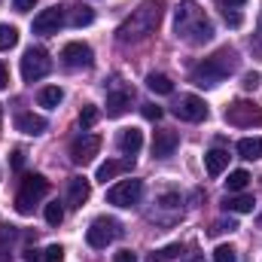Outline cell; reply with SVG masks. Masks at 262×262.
Returning a JSON list of instances; mask_svg holds the SVG:
<instances>
[{"label":"cell","mask_w":262,"mask_h":262,"mask_svg":"<svg viewBox=\"0 0 262 262\" xmlns=\"http://www.w3.org/2000/svg\"><path fill=\"white\" fill-rule=\"evenodd\" d=\"M73 28H85V25H92L95 21V9L92 6H85V3H76L73 9H70V18H67Z\"/></svg>","instance_id":"obj_22"},{"label":"cell","mask_w":262,"mask_h":262,"mask_svg":"<svg viewBox=\"0 0 262 262\" xmlns=\"http://www.w3.org/2000/svg\"><path fill=\"white\" fill-rule=\"evenodd\" d=\"M177 143H180L177 131H168V128L156 131V134H152V156H156V159H168V156H174Z\"/></svg>","instance_id":"obj_13"},{"label":"cell","mask_w":262,"mask_h":262,"mask_svg":"<svg viewBox=\"0 0 262 262\" xmlns=\"http://www.w3.org/2000/svg\"><path fill=\"white\" fill-rule=\"evenodd\" d=\"M213 262H238L235 247H229V244H220V247L213 250Z\"/></svg>","instance_id":"obj_30"},{"label":"cell","mask_w":262,"mask_h":262,"mask_svg":"<svg viewBox=\"0 0 262 262\" xmlns=\"http://www.w3.org/2000/svg\"><path fill=\"white\" fill-rule=\"evenodd\" d=\"M92 195V183L85 177H70L67 180V204L70 207H82Z\"/></svg>","instance_id":"obj_14"},{"label":"cell","mask_w":262,"mask_h":262,"mask_svg":"<svg viewBox=\"0 0 262 262\" xmlns=\"http://www.w3.org/2000/svg\"><path fill=\"white\" fill-rule=\"evenodd\" d=\"M6 85H9V70H6V64L0 61V92H3Z\"/></svg>","instance_id":"obj_40"},{"label":"cell","mask_w":262,"mask_h":262,"mask_svg":"<svg viewBox=\"0 0 262 262\" xmlns=\"http://www.w3.org/2000/svg\"><path fill=\"white\" fill-rule=\"evenodd\" d=\"M143 119L159 122V119H162V107H156V104H143Z\"/></svg>","instance_id":"obj_36"},{"label":"cell","mask_w":262,"mask_h":262,"mask_svg":"<svg viewBox=\"0 0 262 262\" xmlns=\"http://www.w3.org/2000/svg\"><path fill=\"white\" fill-rule=\"evenodd\" d=\"M146 89L156 92V95H171V92H174V82H171L165 73H149V76H146Z\"/></svg>","instance_id":"obj_23"},{"label":"cell","mask_w":262,"mask_h":262,"mask_svg":"<svg viewBox=\"0 0 262 262\" xmlns=\"http://www.w3.org/2000/svg\"><path fill=\"white\" fill-rule=\"evenodd\" d=\"M21 165H25V152L15 149V152H12V168H21Z\"/></svg>","instance_id":"obj_42"},{"label":"cell","mask_w":262,"mask_h":262,"mask_svg":"<svg viewBox=\"0 0 262 262\" xmlns=\"http://www.w3.org/2000/svg\"><path fill=\"white\" fill-rule=\"evenodd\" d=\"M162 21V3L159 0H143L128 18L116 28V40L119 43H140L146 40Z\"/></svg>","instance_id":"obj_1"},{"label":"cell","mask_w":262,"mask_h":262,"mask_svg":"<svg viewBox=\"0 0 262 262\" xmlns=\"http://www.w3.org/2000/svg\"><path fill=\"white\" fill-rule=\"evenodd\" d=\"M259 43H262V21H259Z\"/></svg>","instance_id":"obj_44"},{"label":"cell","mask_w":262,"mask_h":262,"mask_svg":"<svg viewBox=\"0 0 262 262\" xmlns=\"http://www.w3.org/2000/svg\"><path fill=\"white\" fill-rule=\"evenodd\" d=\"M15 128L21 134H43L46 131V119L37 116V113H18L15 116Z\"/></svg>","instance_id":"obj_17"},{"label":"cell","mask_w":262,"mask_h":262,"mask_svg":"<svg viewBox=\"0 0 262 262\" xmlns=\"http://www.w3.org/2000/svg\"><path fill=\"white\" fill-rule=\"evenodd\" d=\"M180 253H183V247H180V244H168V247H162V250L149 253V262H171V259H177Z\"/></svg>","instance_id":"obj_26"},{"label":"cell","mask_w":262,"mask_h":262,"mask_svg":"<svg viewBox=\"0 0 262 262\" xmlns=\"http://www.w3.org/2000/svg\"><path fill=\"white\" fill-rule=\"evenodd\" d=\"M131 165H134V156H128V159H122V162H113V159H107L104 165H98V174H95V180H101V183H107V180H113V177H119L122 171H128Z\"/></svg>","instance_id":"obj_15"},{"label":"cell","mask_w":262,"mask_h":262,"mask_svg":"<svg viewBox=\"0 0 262 262\" xmlns=\"http://www.w3.org/2000/svg\"><path fill=\"white\" fill-rule=\"evenodd\" d=\"M143 195V180H122L107 189V201L116 207H134Z\"/></svg>","instance_id":"obj_7"},{"label":"cell","mask_w":262,"mask_h":262,"mask_svg":"<svg viewBox=\"0 0 262 262\" xmlns=\"http://www.w3.org/2000/svg\"><path fill=\"white\" fill-rule=\"evenodd\" d=\"M18 238V229L15 226H0V244H12Z\"/></svg>","instance_id":"obj_34"},{"label":"cell","mask_w":262,"mask_h":262,"mask_svg":"<svg viewBox=\"0 0 262 262\" xmlns=\"http://www.w3.org/2000/svg\"><path fill=\"white\" fill-rule=\"evenodd\" d=\"M101 149V137L98 134H79L73 143H70V159L73 165H89Z\"/></svg>","instance_id":"obj_11"},{"label":"cell","mask_w":262,"mask_h":262,"mask_svg":"<svg viewBox=\"0 0 262 262\" xmlns=\"http://www.w3.org/2000/svg\"><path fill=\"white\" fill-rule=\"evenodd\" d=\"M259 82H262V76L256 73V70H250V73H244V82H241V85H244L247 92H256V89H259Z\"/></svg>","instance_id":"obj_33"},{"label":"cell","mask_w":262,"mask_h":262,"mask_svg":"<svg viewBox=\"0 0 262 262\" xmlns=\"http://www.w3.org/2000/svg\"><path fill=\"white\" fill-rule=\"evenodd\" d=\"M52 70V58L43 46H31L25 55H21V79L25 82H37L43 79L46 73Z\"/></svg>","instance_id":"obj_5"},{"label":"cell","mask_w":262,"mask_h":262,"mask_svg":"<svg viewBox=\"0 0 262 262\" xmlns=\"http://www.w3.org/2000/svg\"><path fill=\"white\" fill-rule=\"evenodd\" d=\"M119 235H122V226H119L116 220H110V216H98V220L89 226L85 241H89L95 250H104V247H107V244H113Z\"/></svg>","instance_id":"obj_6"},{"label":"cell","mask_w":262,"mask_h":262,"mask_svg":"<svg viewBox=\"0 0 262 262\" xmlns=\"http://www.w3.org/2000/svg\"><path fill=\"white\" fill-rule=\"evenodd\" d=\"M0 122H3V113H0Z\"/></svg>","instance_id":"obj_45"},{"label":"cell","mask_w":262,"mask_h":262,"mask_svg":"<svg viewBox=\"0 0 262 262\" xmlns=\"http://www.w3.org/2000/svg\"><path fill=\"white\" fill-rule=\"evenodd\" d=\"M64 25V6H49L43 9L40 15H34V34L40 37H49V34H58V28Z\"/></svg>","instance_id":"obj_12"},{"label":"cell","mask_w":262,"mask_h":262,"mask_svg":"<svg viewBox=\"0 0 262 262\" xmlns=\"http://www.w3.org/2000/svg\"><path fill=\"white\" fill-rule=\"evenodd\" d=\"M34 3H37V0H12V6H15L18 12H28V9H34Z\"/></svg>","instance_id":"obj_39"},{"label":"cell","mask_w":262,"mask_h":262,"mask_svg":"<svg viewBox=\"0 0 262 262\" xmlns=\"http://www.w3.org/2000/svg\"><path fill=\"white\" fill-rule=\"evenodd\" d=\"M189 262H201V259H198V256H189Z\"/></svg>","instance_id":"obj_43"},{"label":"cell","mask_w":262,"mask_h":262,"mask_svg":"<svg viewBox=\"0 0 262 262\" xmlns=\"http://www.w3.org/2000/svg\"><path fill=\"white\" fill-rule=\"evenodd\" d=\"M223 119L229 125H235V128H256V125H262V107L247 101V98H238V101H232L226 107Z\"/></svg>","instance_id":"obj_3"},{"label":"cell","mask_w":262,"mask_h":262,"mask_svg":"<svg viewBox=\"0 0 262 262\" xmlns=\"http://www.w3.org/2000/svg\"><path fill=\"white\" fill-rule=\"evenodd\" d=\"M204 18V9L198 6L195 0H183L177 9H174V34L183 40L186 37V31L195 25V21H201Z\"/></svg>","instance_id":"obj_9"},{"label":"cell","mask_w":262,"mask_h":262,"mask_svg":"<svg viewBox=\"0 0 262 262\" xmlns=\"http://www.w3.org/2000/svg\"><path fill=\"white\" fill-rule=\"evenodd\" d=\"M174 116L183 122H201L207 119V104L198 95H180V101L174 104Z\"/></svg>","instance_id":"obj_10"},{"label":"cell","mask_w":262,"mask_h":262,"mask_svg":"<svg viewBox=\"0 0 262 262\" xmlns=\"http://www.w3.org/2000/svg\"><path fill=\"white\" fill-rule=\"evenodd\" d=\"M46 192H49V180L43 174H25V180L18 186V195H15V210L18 213H31L34 204L46 195Z\"/></svg>","instance_id":"obj_4"},{"label":"cell","mask_w":262,"mask_h":262,"mask_svg":"<svg viewBox=\"0 0 262 262\" xmlns=\"http://www.w3.org/2000/svg\"><path fill=\"white\" fill-rule=\"evenodd\" d=\"M113 262H137V256H134V250H119L113 256Z\"/></svg>","instance_id":"obj_38"},{"label":"cell","mask_w":262,"mask_h":262,"mask_svg":"<svg viewBox=\"0 0 262 262\" xmlns=\"http://www.w3.org/2000/svg\"><path fill=\"white\" fill-rule=\"evenodd\" d=\"M220 3H223V9H241L247 0H220Z\"/></svg>","instance_id":"obj_41"},{"label":"cell","mask_w":262,"mask_h":262,"mask_svg":"<svg viewBox=\"0 0 262 262\" xmlns=\"http://www.w3.org/2000/svg\"><path fill=\"white\" fill-rule=\"evenodd\" d=\"M204 168H207L210 177H220V174L229 168V152H226V149H210V152H204Z\"/></svg>","instance_id":"obj_18"},{"label":"cell","mask_w":262,"mask_h":262,"mask_svg":"<svg viewBox=\"0 0 262 262\" xmlns=\"http://www.w3.org/2000/svg\"><path fill=\"white\" fill-rule=\"evenodd\" d=\"M98 116H101L98 107H95V104H85V107L79 110V125H82V128H92V125L98 122Z\"/></svg>","instance_id":"obj_28"},{"label":"cell","mask_w":262,"mask_h":262,"mask_svg":"<svg viewBox=\"0 0 262 262\" xmlns=\"http://www.w3.org/2000/svg\"><path fill=\"white\" fill-rule=\"evenodd\" d=\"M61 64L67 70H85V67L95 64V52L89 43H67L61 49Z\"/></svg>","instance_id":"obj_8"},{"label":"cell","mask_w":262,"mask_h":262,"mask_svg":"<svg viewBox=\"0 0 262 262\" xmlns=\"http://www.w3.org/2000/svg\"><path fill=\"white\" fill-rule=\"evenodd\" d=\"M223 15H226V25L229 28H241V21H244L238 9H223Z\"/></svg>","instance_id":"obj_35"},{"label":"cell","mask_w":262,"mask_h":262,"mask_svg":"<svg viewBox=\"0 0 262 262\" xmlns=\"http://www.w3.org/2000/svg\"><path fill=\"white\" fill-rule=\"evenodd\" d=\"M140 146H143V134H140L137 128H125L122 134H119V149H122L125 156H134Z\"/></svg>","instance_id":"obj_20"},{"label":"cell","mask_w":262,"mask_h":262,"mask_svg":"<svg viewBox=\"0 0 262 262\" xmlns=\"http://www.w3.org/2000/svg\"><path fill=\"white\" fill-rule=\"evenodd\" d=\"M43 262H64V247L61 244H49L43 250Z\"/></svg>","instance_id":"obj_31"},{"label":"cell","mask_w":262,"mask_h":262,"mask_svg":"<svg viewBox=\"0 0 262 262\" xmlns=\"http://www.w3.org/2000/svg\"><path fill=\"white\" fill-rule=\"evenodd\" d=\"M235 67H238V55L232 49H220L216 55H210L198 67H192V82L201 89H216Z\"/></svg>","instance_id":"obj_2"},{"label":"cell","mask_w":262,"mask_h":262,"mask_svg":"<svg viewBox=\"0 0 262 262\" xmlns=\"http://www.w3.org/2000/svg\"><path fill=\"white\" fill-rule=\"evenodd\" d=\"M235 229H238L235 220H220V223L210 226V235H223V232H235Z\"/></svg>","instance_id":"obj_32"},{"label":"cell","mask_w":262,"mask_h":262,"mask_svg":"<svg viewBox=\"0 0 262 262\" xmlns=\"http://www.w3.org/2000/svg\"><path fill=\"white\" fill-rule=\"evenodd\" d=\"M37 101H40V107H58L61 101H64V92L58 89V85H46V89H40V95H37Z\"/></svg>","instance_id":"obj_24"},{"label":"cell","mask_w":262,"mask_h":262,"mask_svg":"<svg viewBox=\"0 0 262 262\" xmlns=\"http://www.w3.org/2000/svg\"><path fill=\"white\" fill-rule=\"evenodd\" d=\"M238 156L247 159V162L262 159V137H244V140H238Z\"/></svg>","instance_id":"obj_21"},{"label":"cell","mask_w":262,"mask_h":262,"mask_svg":"<svg viewBox=\"0 0 262 262\" xmlns=\"http://www.w3.org/2000/svg\"><path fill=\"white\" fill-rule=\"evenodd\" d=\"M247 183H250V174H247V171H232L229 180H226V189H229V192H244Z\"/></svg>","instance_id":"obj_25"},{"label":"cell","mask_w":262,"mask_h":262,"mask_svg":"<svg viewBox=\"0 0 262 262\" xmlns=\"http://www.w3.org/2000/svg\"><path fill=\"white\" fill-rule=\"evenodd\" d=\"M61 220H64V207H61L58 201L46 204V223H49V226H61Z\"/></svg>","instance_id":"obj_29"},{"label":"cell","mask_w":262,"mask_h":262,"mask_svg":"<svg viewBox=\"0 0 262 262\" xmlns=\"http://www.w3.org/2000/svg\"><path fill=\"white\" fill-rule=\"evenodd\" d=\"M159 204H162V207H177V204H180V195L168 192V195H162V198H159Z\"/></svg>","instance_id":"obj_37"},{"label":"cell","mask_w":262,"mask_h":262,"mask_svg":"<svg viewBox=\"0 0 262 262\" xmlns=\"http://www.w3.org/2000/svg\"><path fill=\"white\" fill-rule=\"evenodd\" d=\"M131 95L128 89H119V92H110L107 95V116H122L125 110L131 107Z\"/></svg>","instance_id":"obj_16"},{"label":"cell","mask_w":262,"mask_h":262,"mask_svg":"<svg viewBox=\"0 0 262 262\" xmlns=\"http://www.w3.org/2000/svg\"><path fill=\"white\" fill-rule=\"evenodd\" d=\"M18 43V31L12 25H0V49H12Z\"/></svg>","instance_id":"obj_27"},{"label":"cell","mask_w":262,"mask_h":262,"mask_svg":"<svg viewBox=\"0 0 262 262\" xmlns=\"http://www.w3.org/2000/svg\"><path fill=\"white\" fill-rule=\"evenodd\" d=\"M253 195H229L223 198V210H232V213H250L253 210Z\"/></svg>","instance_id":"obj_19"}]
</instances>
